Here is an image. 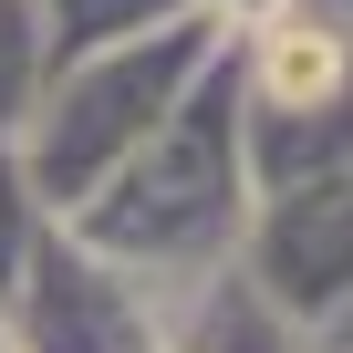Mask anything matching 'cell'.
<instances>
[{
  "instance_id": "1",
  "label": "cell",
  "mask_w": 353,
  "mask_h": 353,
  "mask_svg": "<svg viewBox=\"0 0 353 353\" xmlns=\"http://www.w3.org/2000/svg\"><path fill=\"white\" fill-rule=\"evenodd\" d=\"M270 83H281V94H322V83H332V42H301V32H291V42L270 52Z\"/></svg>"
}]
</instances>
